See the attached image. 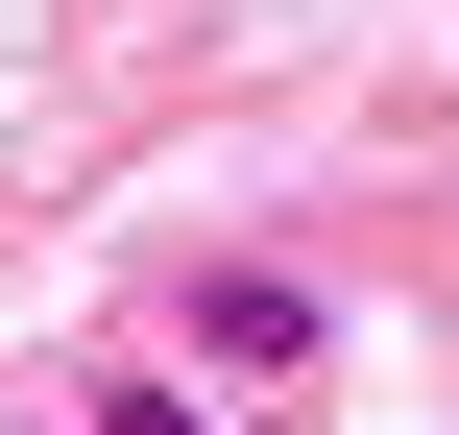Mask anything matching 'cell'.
<instances>
[{
    "label": "cell",
    "instance_id": "cell-2",
    "mask_svg": "<svg viewBox=\"0 0 459 435\" xmlns=\"http://www.w3.org/2000/svg\"><path fill=\"white\" fill-rule=\"evenodd\" d=\"M97 435H218V412H194V387H97Z\"/></svg>",
    "mask_w": 459,
    "mask_h": 435
},
{
    "label": "cell",
    "instance_id": "cell-1",
    "mask_svg": "<svg viewBox=\"0 0 459 435\" xmlns=\"http://www.w3.org/2000/svg\"><path fill=\"white\" fill-rule=\"evenodd\" d=\"M194 363H315V291H290V266H218V291H194Z\"/></svg>",
    "mask_w": 459,
    "mask_h": 435
}]
</instances>
